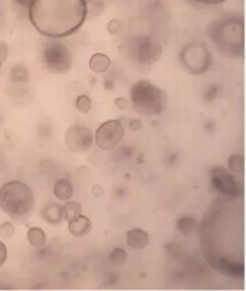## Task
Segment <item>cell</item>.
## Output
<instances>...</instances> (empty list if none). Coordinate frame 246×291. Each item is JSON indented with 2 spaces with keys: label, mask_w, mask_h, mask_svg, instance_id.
Instances as JSON below:
<instances>
[{
  "label": "cell",
  "mask_w": 246,
  "mask_h": 291,
  "mask_svg": "<svg viewBox=\"0 0 246 291\" xmlns=\"http://www.w3.org/2000/svg\"><path fill=\"white\" fill-rule=\"evenodd\" d=\"M87 15L86 0H34L29 9L30 20L35 28L52 39L75 33Z\"/></svg>",
  "instance_id": "obj_1"
},
{
  "label": "cell",
  "mask_w": 246,
  "mask_h": 291,
  "mask_svg": "<svg viewBox=\"0 0 246 291\" xmlns=\"http://www.w3.org/2000/svg\"><path fill=\"white\" fill-rule=\"evenodd\" d=\"M209 36L217 50L228 58L243 55L244 23L236 16H226L214 20L209 25Z\"/></svg>",
  "instance_id": "obj_2"
},
{
  "label": "cell",
  "mask_w": 246,
  "mask_h": 291,
  "mask_svg": "<svg viewBox=\"0 0 246 291\" xmlns=\"http://www.w3.org/2000/svg\"><path fill=\"white\" fill-rule=\"evenodd\" d=\"M129 95L132 108L143 116H160L166 109V93L149 80H138L134 83Z\"/></svg>",
  "instance_id": "obj_3"
},
{
  "label": "cell",
  "mask_w": 246,
  "mask_h": 291,
  "mask_svg": "<svg viewBox=\"0 0 246 291\" xmlns=\"http://www.w3.org/2000/svg\"><path fill=\"white\" fill-rule=\"evenodd\" d=\"M35 204L33 190L25 182L13 180L0 187V207L14 218L27 216Z\"/></svg>",
  "instance_id": "obj_4"
},
{
  "label": "cell",
  "mask_w": 246,
  "mask_h": 291,
  "mask_svg": "<svg viewBox=\"0 0 246 291\" xmlns=\"http://www.w3.org/2000/svg\"><path fill=\"white\" fill-rule=\"evenodd\" d=\"M42 61L49 72L61 75L72 69V53L62 42L50 38L42 44Z\"/></svg>",
  "instance_id": "obj_5"
},
{
  "label": "cell",
  "mask_w": 246,
  "mask_h": 291,
  "mask_svg": "<svg viewBox=\"0 0 246 291\" xmlns=\"http://www.w3.org/2000/svg\"><path fill=\"white\" fill-rule=\"evenodd\" d=\"M181 64L188 73L202 75L212 62L210 51L204 44L191 42L182 47L179 55Z\"/></svg>",
  "instance_id": "obj_6"
},
{
  "label": "cell",
  "mask_w": 246,
  "mask_h": 291,
  "mask_svg": "<svg viewBox=\"0 0 246 291\" xmlns=\"http://www.w3.org/2000/svg\"><path fill=\"white\" fill-rule=\"evenodd\" d=\"M125 135V129L118 119L106 121L98 127L96 144L102 150H112L117 147Z\"/></svg>",
  "instance_id": "obj_7"
},
{
  "label": "cell",
  "mask_w": 246,
  "mask_h": 291,
  "mask_svg": "<svg viewBox=\"0 0 246 291\" xmlns=\"http://www.w3.org/2000/svg\"><path fill=\"white\" fill-rule=\"evenodd\" d=\"M65 143L68 149L75 153H81L89 150L94 143V135L91 129L86 126H71L65 133Z\"/></svg>",
  "instance_id": "obj_8"
},
{
  "label": "cell",
  "mask_w": 246,
  "mask_h": 291,
  "mask_svg": "<svg viewBox=\"0 0 246 291\" xmlns=\"http://www.w3.org/2000/svg\"><path fill=\"white\" fill-rule=\"evenodd\" d=\"M212 187L225 197L236 199L239 196V188L234 176L225 168L216 167L212 169L211 174Z\"/></svg>",
  "instance_id": "obj_9"
},
{
  "label": "cell",
  "mask_w": 246,
  "mask_h": 291,
  "mask_svg": "<svg viewBox=\"0 0 246 291\" xmlns=\"http://www.w3.org/2000/svg\"><path fill=\"white\" fill-rule=\"evenodd\" d=\"M162 52V47L158 42L145 38L137 46V59L143 65H151L160 59Z\"/></svg>",
  "instance_id": "obj_10"
},
{
  "label": "cell",
  "mask_w": 246,
  "mask_h": 291,
  "mask_svg": "<svg viewBox=\"0 0 246 291\" xmlns=\"http://www.w3.org/2000/svg\"><path fill=\"white\" fill-rule=\"evenodd\" d=\"M212 267L222 274L235 279H242L245 276V267L241 262L231 260L219 254L210 264Z\"/></svg>",
  "instance_id": "obj_11"
},
{
  "label": "cell",
  "mask_w": 246,
  "mask_h": 291,
  "mask_svg": "<svg viewBox=\"0 0 246 291\" xmlns=\"http://www.w3.org/2000/svg\"><path fill=\"white\" fill-rule=\"evenodd\" d=\"M149 243V234L143 229H132L127 232V243L132 249H144Z\"/></svg>",
  "instance_id": "obj_12"
},
{
  "label": "cell",
  "mask_w": 246,
  "mask_h": 291,
  "mask_svg": "<svg viewBox=\"0 0 246 291\" xmlns=\"http://www.w3.org/2000/svg\"><path fill=\"white\" fill-rule=\"evenodd\" d=\"M91 229L92 223L86 215H80L78 218L69 222V232L74 237H85L91 232Z\"/></svg>",
  "instance_id": "obj_13"
},
{
  "label": "cell",
  "mask_w": 246,
  "mask_h": 291,
  "mask_svg": "<svg viewBox=\"0 0 246 291\" xmlns=\"http://www.w3.org/2000/svg\"><path fill=\"white\" fill-rule=\"evenodd\" d=\"M53 193L55 197L59 200L64 202L69 200L73 196V185L69 179H58L54 185Z\"/></svg>",
  "instance_id": "obj_14"
},
{
  "label": "cell",
  "mask_w": 246,
  "mask_h": 291,
  "mask_svg": "<svg viewBox=\"0 0 246 291\" xmlns=\"http://www.w3.org/2000/svg\"><path fill=\"white\" fill-rule=\"evenodd\" d=\"M110 58L103 53H96L90 58L89 67L94 73H104L110 69Z\"/></svg>",
  "instance_id": "obj_15"
},
{
  "label": "cell",
  "mask_w": 246,
  "mask_h": 291,
  "mask_svg": "<svg viewBox=\"0 0 246 291\" xmlns=\"http://www.w3.org/2000/svg\"><path fill=\"white\" fill-rule=\"evenodd\" d=\"M42 218L49 224H58L63 219L62 207L58 204L46 206L42 211Z\"/></svg>",
  "instance_id": "obj_16"
},
{
  "label": "cell",
  "mask_w": 246,
  "mask_h": 291,
  "mask_svg": "<svg viewBox=\"0 0 246 291\" xmlns=\"http://www.w3.org/2000/svg\"><path fill=\"white\" fill-rule=\"evenodd\" d=\"M10 78L14 83H27L31 79V75L24 64H17L11 67Z\"/></svg>",
  "instance_id": "obj_17"
},
{
  "label": "cell",
  "mask_w": 246,
  "mask_h": 291,
  "mask_svg": "<svg viewBox=\"0 0 246 291\" xmlns=\"http://www.w3.org/2000/svg\"><path fill=\"white\" fill-rule=\"evenodd\" d=\"M27 237L30 244L36 248L44 246L47 241V235L45 232L42 228L36 226L28 229Z\"/></svg>",
  "instance_id": "obj_18"
},
{
  "label": "cell",
  "mask_w": 246,
  "mask_h": 291,
  "mask_svg": "<svg viewBox=\"0 0 246 291\" xmlns=\"http://www.w3.org/2000/svg\"><path fill=\"white\" fill-rule=\"evenodd\" d=\"M82 215V207L78 202H68L62 207L63 219L70 222Z\"/></svg>",
  "instance_id": "obj_19"
},
{
  "label": "cell",
  "mask_w": 246,
  "mask_h": 291,
  "mask_svg": "<svg viewBox=\"0 0 246 291\" xmlns=\"http://www.w3.org/2000/svg\"><path fill=\"white\" fill-rule=\"evenodd\" d=\"M196 220L191 216H183L177 221L178 229L184 237H189L195 231Z\"/></svg>",
  "instance_id": "obj_20"
},
{
  "label": "cell",
  "mask_w": 246,
  "mask_h": 291,
  "mask_svg": "<svg viewBox=\"0 0 246 291\" xmlns=\"http://www.w3.org/2000/svg\"><path fill=\"white\" fill-rule=\"evenodd\" d=\"M127 259V251L122 248H115L110 254V260L113 265H122Z\"/></svg>",
  "instance_id": "obj_21"
},
{
  "label": "cell",
  "mask_w": 246,
  "mask_h": 291,
  "mask_svg": "<svg viewBox=\"0 0 246 291\" xmlns=\"http://www.w3.org/2000/svg\"><path fill=\"white\" fill-rule=\"evenodd\" d=\"M228 168L234 172H242L245 166L244 157L241 155H232L228 158Z\"/></svg>",
  "instance_id": "obj_22"
},
{
  "label": "cell",
  "mask_w": 246,
  "mask_h": 291,
  "mask_svg": "<svg viewBox=\"0 0 246 291\" xmlns=\"http://www.w3.org/2000/svg\"><path fill=\"white\" fill-rule=\"evenodd\" d=\"M76 107L80 113L84 114L89 113L92 107L91 99L85 94L79 96L76 100Z\"/></svg>",
  "instance_id": "obj_23"
},
{
  "label": "cell",
  "mask_w": 246,
  "mask_h": 291,
  "mask_svg": "<svg viewBox=\"0 0 246 291\" xmlns=\"http://www.w3.org/2000/svg\"><path fill=\"white\" fill-rule=\"evenodd\" d=\"M16 229L11 222H3L0 224V236L3 238H11L15 235Z\"/></svg>",
  "instance_id": "obj_24"
},
{
  "label": "cell",
  "mask_w": 246,
  "mask_h": 291,
  "mask_svg": "<svg viewBox=\"0 0 246 291\" xmlns=\"http://www.w3.org/2000/svg\"><path fill=\"white\" fill-rule=\"evenodd\" d=\"M179 243H169L165 245V248L168 251L171 257L179 258L182 254V250Z\"/></svg>",
  "instance_id": "obj_25"
},
{
  "label": "cell",
  "mask_w": 246,
  "mask_h": 291,
  "mask_svg": "<svg viewBox=\"0 0 246 291\" xmlns=\"http://www.w3.org/2000/svg\"><path fill=\"white\" fill-rule=\"evenodd\" d=\"M9 55V47L7 43L0 41V61L5 62Z\"/></svg>",
  "instance_id": "obj_26"
},
{
  "label": "cell",
  "mask_w": 246,
  "mask_h": 291,
  "mask_svg": "<svg viewBox=\"0 0 246 291\" xmlns=\"http://www.w3.org/2000/svg\"><path fill=\"white\" fill-rule=\"evenodd\" d=\"M8 258V249L5 243L0 241V268L4 265Z\"/></svg>",
  "instance_id": "obj_27"
},
{
  "label": "cell",
  "mask_w": 246,
  "mask_h": 291,
  "mask_svg": "<svg viewBox=\"0 0 246 291\" xmlns=\"http://www.w3.org/2000/svg\"><path fill=\"white\" fill-rule=\"evenodd\" d=\"M116 106L121 110H127L129 106L128 102L123 98H117L115 101Z\"/></svg>",
  "instance_id": "obj_28"
},
{
  "label": "cell",
  "mask_w": 246,
  "mask_h": 291,
  "mask_svg": "<svg viewBox=\"0 0 246 291\" xmlns=\"http://www.w3.org/2000/svg\"><path fill=\"white\" fill-rule=\"evenodd\" d=\"M14 1L18 6H21L22 8H25V9L29 10L34 0H14Z\"/></svg>",
  "instance_id": "obj_29"
},
{
  "label": "cell",
  "mask_w": 246,
  "mask_h": 291,
  "mask_svg": "<svg viewBox=\"0 0 246 291\" xmlns=\"http://www.w3.org/2000/svg\"><path fill=\"white\" fill-rule=\"evenodd\" d=\"M195 1L204 5H217L223 3L226 0H195Z\"/></svg>",
  "instance_id": "obj_30"
},
{
  "label": "cell",
  "mask_w": 246,
  "mask_h": 291,
  "mask_svg": "<svg viewBox=\"0 0 246 291\" xmlns=\"http://www.w3.org/2000/svg\"><path fill=\"white\" fill-rule=\"evenodd\" d=\"M142 125L140 122L138 120L133 121L130 124L131 129L134 131H137V130H139L141 128Z\"/></svg>",
  "instance_id": "obj_31"
},
{
  "label": "cell",
  "mask_w": 246,
  "mask_h": 291,
  "mask_svg": "<svg viewBox=\"0 0 246 291\" xmlns=\"http://www.w3.org/2000/svg\"><path fill=\"white\" fill-rule=\"evenodd\" d=\"M2 66H3V62H2L1 61H0V72H1Z\"/></svg>",
  "instance_id": "obj_32"
},
{
  "label": "cell",
  "mask_w": 246,
  "mask_h": 291,
  "mask_svg": "<svg viewBox=\"0 0 246 291\" xmlns=\"http://www.w3.org/2000/svg\"><path fill=\"white\" fill-rule=\"evenodd\" d=\"M0 1H3V0H0Z\"/></svg>",
  "instance_id": "obj_33"
}]
</instances>
